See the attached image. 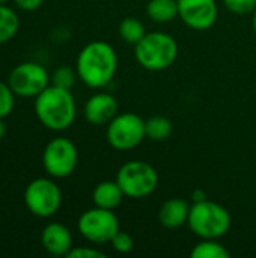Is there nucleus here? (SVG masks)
I'll list each match as a JSON object with an SVG mask.
<instances>
[{"label": "nucleus", "instance_id": "f257e3e1", "mask_svg": "<svg viewBox=\"0 0 256 258\" xmlns=\"http://www.w3.org/2000/svg\"><path fill=\"white\" fill-rule=\"evenodd\" d=\"M118 68V56L115 48L106 41H92L86 44L75 62V71L80 80L94 89L107 86Z\"/></svg>", "mask_w": 256, "mask_h": 258}, {"label": "nucleus", "instance_id": "f03ea898", "mask_svg": "<svg viewBox=\"0 0 256 258\" xmlns=\"http://www.w3.org/2000/svg\"><path fill=\"white\" fill-rule=\"evenodd\" d=\"M35 113L39 122L53 132L69 128L75 119V100L69 89L48 85L35 97Z\"/></svg>", "mask_w": 256, "mask_h": 258}, {"label": "nucleus", "instance_id": "7ed1b4c3", "mask_svg": "<svg viewBox=\"0 0 256 258\" xmlns=\"http://www.w3.org/2000/svg\"><path fill=\"white\" fill-rule=\"evenodd\" d=\"M134 54L139 65L148 71L167 70L178 57V44L164 32H149L136 45Z\"/></svg>", "mask_w": 256, "mask_h": 258}, {"label": "nucleus", "instance_id": "20e7f679", "mask_svg": "<svg viewBox=\"0 0 256 258\" xmlns=\"http://www.w3.org/2000/svg\"><path fill=\"white\" fill-rule=\"evenodd\" d=\"M231 215L219 203H193L187 225L199 239H222L231 230Z\"/></svg>", "mask_w": 256, "mask_h": 258}, {"label": "nucleus", "instance_id": "39448f33", "mask_svg": "<svg viewBox=\"0 0 256 258\" xmlns=\"http://www.w3.org/2000/svg\"><path fill=\"white\" fill-rule=\"evenodd\" d=\"M116 181L125 197L140 200L149 197L158 186V174L152 165L143 160H130L124 163L118 174Z\"/></svg>", "mask_w": 256, "mask_h": 258}, {"label": "nucleus", "instance_id": "423d86ee", "mask_svg": "<svg viewBox=\"0 0 256 258\" xmlns=\"http://www.w3.org/2000/svg\"><path fill=\"white\" fill-rule=\"evenodd\" d=\"M106 138L112 148L118 151H130L146 138L145 121L133 112L118 113L107 124Z\"/></svg>", "mask_w": 256, "mask_h": 258}, {"label": "nucleus", "instance_id": "0eeeda50", "mask_svg": "<svg viewBox=\"0 0 256 258\" xmlns=\"http://www.w3.org/2000/svg\"><path fill=\"white\" fill-rule=\"evenodd\" d=\"M78 233L91 243H109L116 236L119 228V219L113 210L94 207L81 213L77 222Z\"/></svg>", "mask_w": 256, "mask_h": 258}, {"label": "nucleus", "instance_id": "6e6552de", "mask_svg": "<svg viewBox=\"0 0 256 258\" xmlns=\"http://www.w3.org/2000/svg\"><path fill=\"white\" fill-rule=\"evenodd\" d=\"M27 210L38 218H51L62 204V192L51 178H35L24 190Z\"/></svg>", "mask_w": 256, "mask_h": 258}, {"label": "nucleus", "instance_id": "1a4fd4ad", "mask_svg": "<svg viewBox=\"0 0 256 258\" xmlns=\"http://www.w3.org/2000/svg\"><path fill=\"white\" fill-rule=\"evenodd\" d=\"M78 163V151L66 138L51 139L42 153V165L47 174L53 178L69 177Z\"/></svg>", "mask_w": 256, "mask_h": 258}, {"label": "nucleus", "instance_id": "9d476101", "mask_svg": "<svg viewBox=\"0 0 256 258\" xmlns=\"http://www.w3.org/2000/svg\"><path fill=\"white\" fill-rule=\"evenodd\" d=\"M50 80L47 70L36 62H23L17 65L8 77V83L14 94L24 98L39 95L50 85Z\"/></svg>", "mask_w": 256, "mask_h": 258}, {"label": "nucleus", "instance_id": "9b49d317", "mask_svg": "<svg viewBox=\"0 0 256 258\" xmlns=\"http://www.w3.org/2000/svg\"><path fill=\"white\" fill-rule=\"evenodd\" d=\"M178 17L193 30L211 29L219 17L216 0H178Z\"/></svg>", "mask_w": 256, "mask_h": 258}, {"label": "nucleus", "instance_id": "f8f14e48", "mask_svg": "<svg viewBox=\"0 0 256 258\" xmlns=\"http://www.w3.org/2000/svg\"><path fill=\"white\" fill-rule=\"evenodd\" d=\"M84 118L92 125H107L118 115V101L109 92H97L84 104Z\"/></svg>", "mask_w": 256, "mask_h": 258}, {"label": "nucleus", "instance_id": "ddd939ff", "mask_svg": "<svg viewBox=\"0 0 256 258\" xmlns=\"http://www.w3.org/2000/svg\"><path fill=\"white\" fill-rule=\"evenodd\" d=\"M41 243L48 254L56 257H66L74 248L71 231L59 222H51L44 227L41 233Z\"/></svg>", "mask_w": 256, "mask_h": 258}, {"label": "nucleus", "instance_id": "4468645a", "mask_svg": "<svg viewBox=\"0 0 256 258\" xmlns=\"http://www.w3.org/2000/svg\"><path fill=\"white\" fill-rule=\"evenodd\" d=\"M190 207L187 201L181 198H170L158 210V222L167 230H177L187 224Z\"/></svg>", "mask_w": 256, "mask_h": 258}, {"label": "nucleus", "instance_id": "2eb2a0df", "mask_svg": "<svg viewBox=\"0 0 256 258\" xmlns=\"http://www.w3.org/2000/svg\"><path fill=\"white\" fill-rule=\"evenodd\" d=\"M124 192L118 181H101L94 187L92 192V201L97 207L107 209V210H115L116 207L121 206L124 200Z\"/></svg>", "mask_w": 256, "mask_h": 258}, {"label": "nucleus", "instance_id": "dca6fc26", "mask_svg": "<svg viewBox=\"0 0 256 258\" xmlns=\"http://www.w3.org/2000/svg\"><path fill=\"white\" fill-rule=\"evenodd\" d=\"M146 14L155 23H169L178 17V0H149Z\"/></svg>", "mask_w": 256, "mask_h": 258}, {"label": "nucleus", "instance_id": "f3484780", "mask_svg": "<svg viewBox=\"0 0 256 258\" xmlns=\"http://www.w3.org/2000/svg\"><path fill=\"white\" fill-rule=\"evenodd\" d=\"M172 122L169 118L163 115H155L151 116L145 121V133L149 141L154 142H161L166 141L172 135Z\"/></svg>", "mask_w": 256, "mask_h": 258}, {"label": "nucleus", "instance_id": "a211bd4d", "mask_svg": "<svg viewBox=\"0 0 256 258\" xmlns=\"http://www.w3.org/2000/svg\"><path fill=\"white\" fill-rule=\"evenodd\" d=\"M20 29V18L12 8L0 5V44L9 42Z\"/></svg>", "mask_w": 256, "mask_h": 258}, {"label": "nucleus", "instance_id": "6ab92c4d", "mask_svg": "<svg viewBox=\"0 0 256 258\" xmlns=\"http://www.w3.org/2000/svg\"><path fill=\"white\" fill-rule=\"evenodd\" d=\"M190 255L193 258H228L231 254L219 239H201V242L193 246Z\"/></svg>", "mask_w": 256, "mask_h": 258}, {"label": "nucleus", "instance_id": "aec40b11", "mask_svg": "<svg viewBox=\"0 0 256 258\" xmlns=\"http://www.w3.org/2000/svg\"><path fill=\"white\" fill-rule=\"evenodd\" d=\"M146 35L145 26L134 17H127L119 24V36L130 45H136Z\"/></svg>", "mask_w": 256, "mask_h": 258}, {"label": "nucleus", "instance_id": "412c9836", "mask_svg": "<svg viewBox=\"0 0 256 258\" xmlns=\"http://www.w3.org/2000/svg\"><path fill=\"white\" fill-rule=\"evenodd\" d=\"M75 77H78L77 71H74L71 67H59L51 76V85L71 91L75 83Z\"/></svg>", "mask_w": 256, "mask_h": 258}, {"label": "nucleus", "instance_id": "4be33fe9", "mask_svg": "<svg viewBox=\"0 0 256 258\" xmlns=\"http://www.w3.org/2000/svg\"><path fill=\"white\" fill-rule=\"evenodd\" d=\"M15 104V94L9 83L0 82V118H6Z\"/></svg>", "mask_w": 256, "mask_h": 258}, {"label": "nucleus", "instance_id": "5701e85b", "mask_svg": "<svg viewBox=\"0 0 256 258\" xmlns=\"http://www.w3.org/2000/svg\"><path fill=\"white\" fill-rule=\"evenodd\" d=\"M223 5L237 15L253 14L256 9V0H223Z\"/></svg>", "mask_w": 256, "mask_h": 258}, {"label": "nucleus", "instance_id": "b1692460", "mask_svg": "<svg viewBox=\"0 0 256 258\" xmlns=\"http://www.w3.org/2000/svg\"><path fill=\"white\" fill-rule=\"evenodd\" d=\"M112 246L116 252L119 254H128L133 248H134V240L133 237L127 233V231H118L116 236L112 239Z\"/></svg>", "mask_w": 256, "mask_h": 258}, {"label": "nucleus", "instance_id": "393cba45", "mask_svg": "<svg viewBox=\"0 0 256 258\" xmlns=\"http://www.w3.org/2000/svg\"><path fill=\"white\" fill-rule=\"evenodd\" d=\"M68 258H106V254L101 252L97 248L91 246H80V248H72L68 252Z\"/></svg>", "mask_w": 256, "mask_h": 258}, {"label": "nucleus", "instance_id": "a878e982", "mask_svg": "<svg viewBox=\"0 0 256 258\" xmlns=\"http://www.w3.org/2000/svg\"><path fill=\"white\" fill-rule=\"evenodd\" d=\"M14 3L23 11H35L44 3V0H14Z\"/></svg>", "mask_w": 256, "mask_h": 258}, {"label": "nucleus", "instance_id": "bb28decb", "mask_svg": "<svg viewBox=\"0 0 256 258\" xmlns=\"http://www.w3.org/2000/svg\"><path fill=\"white\" fill-rule=\"evenodd\" d=\"M192 200H193V203H201V201H205V200H208V198H207V194H205L204 190L198 189V190H195V192L192 194Z\"/></svg>", "mask_w": 256, "mask_h": 258}, {"label": "nucleus", "instance_id": "cd10ccee", "mask_svg": "<svg viewBox=\"0 0 256 258\" xmlns=\"http://www.w3.org/2000/svg\"><path fill=\"white\" fill-rule=\"evenodd\" d=\"M5 135H6V125L3 122V118H0V141L5 138Z\"/></svg>", "mask_w": 256, "mask_h": 258}, {"label": "nucleus", "instance_id": "c85d7f7f", "mask_svg": "<svg viewBox=\"0 0 256 258\" xmlns=\"http://www.w3.org/2000/svg\"><path fill=\"white\" fill-rule=\"evenodd\" d=\"M252 26H253V30H255L256 33V9L255 12H253V18H252Z\"/></svg>", "mask_w": 256, "mask_h": 258}, {"label": "nucleus", "instance_id": "c756f323", "mask_svg": "<svg viewBox=\"0 0 256 258\" xmlns=\"http://www.w3.org/2000/svg\"><path fill=\"white\" fill-rule=\"evenodd\" d=\"M6 2H8V0H0V5H5Z\"/></svg>", "mask_w": 256, "mask_h": 258}]
</instances>
